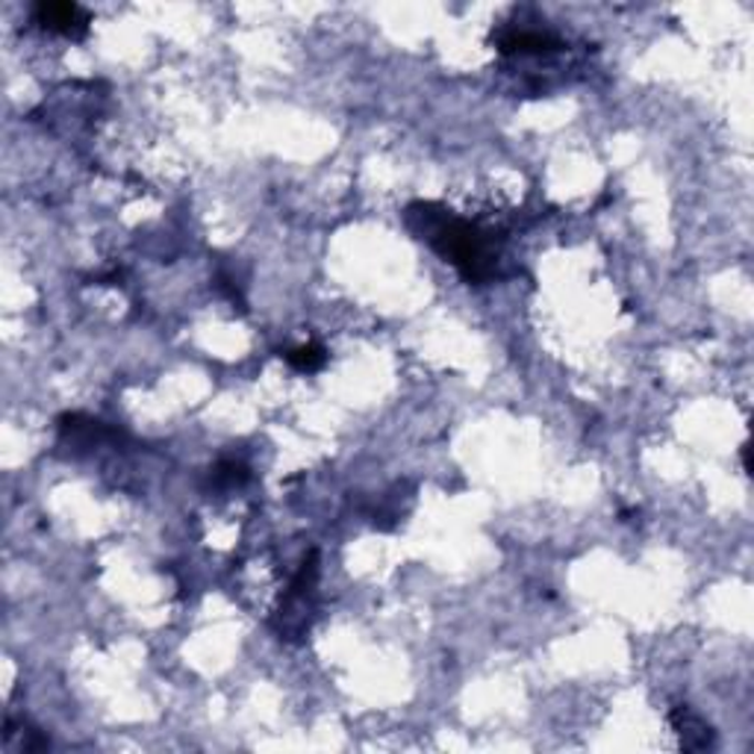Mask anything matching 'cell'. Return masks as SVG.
I'll return each mask as SVG.
<instances>
[{
    "mask_svg": "<svg viewBox=\"0 0 754 754\" xmlns=\"http://www.w3.org/2000/svg\"><path fill=\"white\" fill-rule=\"evenodd\" d=\"M324 359H327V354H324L322 345H315V342H306L301 348L287 351V363L292 368H298V371H319V368L324 366Z\"/></svg>",
    "mask_w": 754,
    "mask_h": 754,
    "instance_id": "52a82bcc",
    "label": "cell"
},
{
    "mask_svg": "<svg viewBox=\"0 0 754 754\" xmlns=\"http://www.w3.org/2000/svg\"><path fill=\"white\" fill-rule=\"evenodd\" d=\"M407 227L431 245L442 260H449L468 283H484L495 274L498 243L489 230L457 218L451 209L419 201L407 207Z\"/></svg>",
    "mask_w": 754,
    "mask_h": 754,
    "instance_id": "6da1fadb",
    "label": "cell"
},
{
    "mask_svg": "<svg viewBox=\"0 0 754 754\" xmlns=\"http://www.w3.org/2000/svg\"><path fill=\"white\" fill-rule=\"evenodd\" d=\"M493 45L504 56H528V54H554L563 47V42L551 33H539V30L525 28H504L493 33Z\"/></svg>",
    "mask_w": 754,
    "mask_h": 754,
    "instance_id": "277c9868",
    "label": "cell"
},
{
    "mask_svg": "<svg viewBox=\"0 0 754 754\" xmlns=\"http://www.w3.org/2000/svg\"><path fill=\"white\" fill-rule=\"evenodd\" d=\"M669 722H672L675 734L681 740L683 752H704V748H713V743H717L713 728L690 704H675L669 710Z\"/></svg>",
    "mask_w": 754,
    "mask_h": 754,
    "instance_id": "5b68a950",
    "label": "cell"
},
{
    "mask_svg": "<svg viewBox=\"0 0 754 754\" xmlns=\"http://www.w3.org/2000/svg\"><path fill=\"white\" fill-rule=\"evenodd\" d=\"M36 24H42L51 33H60L65 39H83L89 33V12L77 7V3H39L36 10Z\"/></svg>",
    "mask_w": 754,
    "mask_h": 754,
    "instance_id": "3957f363",
    "label": "cell"
},
{
    "mask_svg": "<svg viewBox=\"0 0 754 754\" xmlns=\"http://www.w3.org/2000/svg\"><path fill=\"white\" fill-rule=\"evenodd\" d=\"M60 433H63L65 445H74V449H91V445H100L107 440H118L121 433L112 431L109 424L98 422V419H86V416H63L60 419Z\"/></svg>",
    "mask_w": 754,
    "mask_h": 754,
    "instance_id": "8992f818",
    "label": "cell"
},
{
    "mask_svg": "<svg viewBox=\"0 0 754 754\" xmlns=\"http://www.w3.org/2000/svg\"><path fill=\"white\" fill-rule=\"evenodd\" d=\"M315 581H319V554L310 551V554L304 557L301 569H298V575L292 578V584H289L287 599H283V604H280L278 622H274L280 631V637L295 639L310 628Z\"/></svg>",
    "mask_w": 754,
    "mask_h": 754,
    "instance_id": "7a4b0ae2",
    "label": "cell"
},
{
    "mask_svg": "<svg viewBox=\"0 0 754 754\" xmlns=\"http://www.w3.org/2000/svg\"><path fill=\"white\" fill-rule=\"evenodd\" d=\"M245 481H248V468L243 463H234V460L218 463L216 472H213V484L216 486H239Z\"/></svg>",
    "mask_w": 754,
    "mask_h": 754,
    "instance_id": "ba28073f",
    "label": "cell"
}]
</instances>
